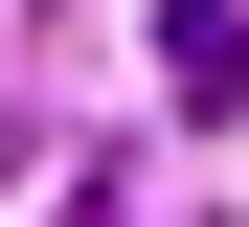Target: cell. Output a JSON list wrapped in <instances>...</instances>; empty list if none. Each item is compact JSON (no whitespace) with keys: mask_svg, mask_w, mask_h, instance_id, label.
<instances>
[{"mask_svg":"<svg viewBox=\"0 0 249 227\" xmlns=\"http://www.w3.org/2000/svg\"><path fill=\"white\" fill-rule=\"evenodd\" d=\"M159 114H249V0H159Z\"/></svg>","mask_w":249,"mask_h":227,"instance_id":"obj_1","label":"cell"}]
</instances>
